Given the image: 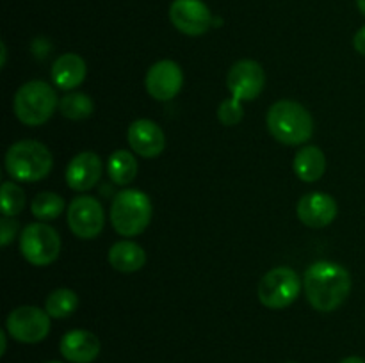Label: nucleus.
I'll return each instance as SVG.
<instances>
[{
	"label": "nucleus",
	"mask_w": 365,
	"mask_h": 363,
	"mask_svg": "<svg viewBox=\"0 0 365 363\" xmlns=\"http://www.w3.org/2000/svg\"><path fill=\"white\" fill-rule=\"evenodd\" d=\"M303 288L317 312H334L351 292V274L335 262H316L305 270Z\"/></svg>",
	"instance_id": "1"
},
{
	"label": "nucleus",
	"mask_w": 365,
	"mask_h": 363,
	"mask_svg": "<svg viewBox=\"0 0 365 363\" xmlns=\"http://www.w3.org/2000/svg\"><path fill=\"white\" fill-rule=\"evenodd\" d=\"M266 125L278 142L287 146L305 144L314 134V120L309 110L292 100H280L267 110Z\"/></svg>",
	"instance_id": "2"
},
{
	"label": "nucleus",
	"mask_w": 365,
	"mask_h": 363,
	"mask_svg": "<svg viewBox=\"0 0 365 363\" xmlns=\"http://www.w3.org/2000/svg\"><path fill=\"white\" fill-rule=\"evenodd\" d=\"M152 201L138 189H125L110 203V224L123 237H135L148 228L152 221Z\"/></svg>",
	"instance_id": "3"
},
{
	"label": "nucleus",
	"mask_w": 365,
	"mask_h": 363,
	"mask_svg": "<svg viewBox=\"0 0 365 363\" xmlns=\"http://www.w3.org/2000/svg\"><path fill=\"white\" fill-rule=\"evenodd\" d=\"M53 157L43 142L24 139L9 146L6 153V169L16 182H39L50 173Z\"/></svg>",
	"instance_id": "4"
},
{
	"label": "nucleus",
	"mask_w": 365,
	"mask_h": 363,
	"mask_svg": "<svg viewBox=\"0 0 365 363\" xmlns=\"http://www.w3.org/2000/svg\"><path fill=\"white\" fill-rule=\"evenodd\" d=\"M57 95L50 84L43 80L25 82L14 95L13 109L18 120L27 127H39L46 123L56 112Z\"/></svg>",
	"instance_id": "5"
},
{
	"label": "nucleus",
	"mask_w": 365,
	"mask_h": 363,
	"mask_svg": "<svg viewBox=\"0 0 365 363\" xmlns=\"http://www.w3.org/2000/svg\"><path fill=\"white\" fill-rule=\"evenodd\" d=\"M299 290H302V281L298 273L291 267L280 265L264 274L257 294L266 308L282 310L291 306L298 299Z\"/></svg>",
	"instance_id": "6"
},
{
	"label": "nucleus",
	"mask_w": 365,
	"mask_h": 363,
	"mask_svg": "<svg viewBox=\"0 0 365 363\" xmlns=\"http://www.w3.org/2000/svg\"><path fill=\"white\" fill-rule=\"evenodd\" d=\"M20 251L29 263L50 265L61 253V237L50 224L31 223L20 235Z\"/></svg>",
	"instance_id": "7"
},
{
	"label": "nucleus",
	"mask_w": 365,
	"mask_h": 363,
	"mask_svg": "<svg viewBox=\"0 0 365 363\" xmlns=\"http://www.w3.org/2000/svg\"><path fill=\"white\" fill-rule=\"evenodd\" d=\"M6 331L21 344H39L50 333V315L38 306H18L7 315Z\"/></svg>",
	"instance_id": "8"
},
{
	"label": "nucleus",
	"mask_w": 365,
	"mask_h": 363,
	"mask_svg": "<svg viewBox=\"0 0 365 363\" xmlns=\"http://www.w3.org/2000/svg\"><path fill=\"white\" fill-rule=\"evenodd\" d=\"M106 216L100 201L93 196H77L68 206V226L71 233L84 241L98 237L103 230Z\"/></svg>",
	"instance_id": "9"
},
{
	"label": "nucleus",
	"mask_w": 365,
	"mask_h": 363,
	"mask_svg": "<svg viewBox=\"0 0 365 363\" xmlns=\"http://www.w3.org/2000/svg\"><path fill=\"white\" fill-rule=\"evenodd\" d=\"M266 84V73L257 60L242 59L230 68L227 77V88L232 98L239 102H252L262 93Z\"/></svg>",
	"instance_id": "10"
},
{
	"label": "nucleus",
	"mask_w": 365,
	"mask_h": 363,
	"mask_svg": "<svg viewBox=\"0 0 365 363\" xmlns=\"http://www.w3.org/2000/svg\"><path fill=\"white\" fill-rule=\"evenodd\" d=\"M170 20L185 36H202L212 27L214 18L203 0H173Z\"/></svg>",
	"instance_id": "11"
},
{
	"label": "nucleus",
	"mask_w": 365,
	"mask_h": 363,
	"mask_svg": "<svg viewBox=\"0 0 365 363\" xmlns=\"http://www.w3.org/2000/svg\"><path fill=\"white\" fill-rule=\"evenodd\" d=\"M146 91L159 102L173 100L184 85V73L175 60L164 59L152 64L146 73Z\"/></svg>",
	"instance_id": "12"
},
{
	"label": "nucleus",
	"mask_w": 365,
	"mask_h": 363,
	"mask_svg": "<svg viewBox=\"0 0 365 363\" xmlns=\"http://www.w3.org/2000/svg\"><path fill=\"white\" fill-rule=\"evenodd\" d=\"M127 139L130 148L143 159H155L166 148V137L164 132L155 121L152 120H135L128 127Z\"/></svg>",
	"instance_id": "13"
},
{
	"label": "nucleus",
	"mask_w": 365,
	"mask_h": 363,
	"mask_svg": "<svg viewBox=\"0 0 365 363\" xmlns=\"http://www.w3.org/2000/svg\"><path fill=\"white\" fill-rule=\"evenodd\" d=\"M299 221L309 228H324L337 217V201L327 192H309L296 206Z\"/></svg>",
	"instance_id": "14"
},
{
	"label": "nucleus",
	"mask_w": 365,
	"mask_h": 363,
	"mask_svg": "<svg viewBox=\"0 0 365 363\" xmlns=\"http://www.w3.org/2000/svg\"><path fill=\"white\" fill-rule=\"evenodd\" d=\"M102 169V159L95 152L77 153L66 167L68 187L77 192L89 191L100 182Z\"/></svg>",
	"instance_id": "15"
},
{
	"label": "nucleus",
	"mask_w": 365,
	"mask_h": 363,
	"mask_svg": "<svg viewBox=\"0 0 365 363\" xmlns=\"http://www.w3.org/2000/svg\"><path fill=\"white\" fill-rule=\"evenodd\" d=\"M100 338L88 330H71L61 338L59 351L70 363H91L100 354Z\"/></svg>",
	"instance_id": "16"
},
{
	"label": "nucleus",
	"mask_w": 365,
	"mask_h": 363,
	"mask_svg": "<svg viewBox=\"0 0 365 363\" xmlns=\"http://www.w3.org/2000/svg\"><path fill=\"white\" fill-rule=\"evenodd\" d=\"M88 75L86 60L78 53H63L52 64V80L63 91L78 88Z\"/></svg>",
	"instance_id": "17"
},
{
	"label": "nucleus",
	"mask_w": 365,
	"mask_h": 363,
	"mask_svg": "<svg viewBox=\"0 0 365 363\" xmlns=\"http://www.w3.org/2000/svg\"><path fill=\"white\" fill-rule=\"evenodd\" d=\"M109 263L120 273H135L146 263V253L132 241H120L110 246Z\"/></svg>",
	"instance_id": "18"
},
{
	"label": "nucleus",
	"mask_w": 365,
	"mask_h": 363,
	"mask_svg": "<svg viewBox=\"0 0 365 363\" xmlns=\"http://www.w3.org/2000/svg\"><path fill=\"white\" fill-rule=\"evenodd\" d=\"M292 167L299 180L307 182V184L317 182L327 171V157H324L323 149L317 146H305L296 153Z\"/></svg>",
	"instance_id": "19"
},
{
	"label": "nucleus",
	"mask_w": 365,
	"mask_h": 363,
	"mask_svg": "<svg viewBox=\"0 0 365 363\" xmlns=\"http://www.w3.org/2000/svg\"><path fill=\"white\" fill-rule=\"evenodd\" d=\"M110 180L116 185H128L138 174V160L128 149H116L107 162Z\"/></svg>",
	"instance_id": "20"
},
{
	"label": "nucleus",
	"mask_w": 365,
	"mask_h": 363,
	"mask_svg": "<svg viewBox=\"0 0 365 363\" xmlns=\"http://www.w3.org/2000/svg\"><path fill=\"white\" fill-rule=\"evenodd\" d=\"M78 306V298L70 288H57L48 294L45 301V310L52 319H66L75 313Z\"/></svg>",
	"instance_id": "21"
},
{
	"label": "nucleus",
	"mask_w": 365,
	"mask_h": 363,
	"mask_svg": "<svg viewBox=\"0 0 365 363\" xmlns=\"http://www.w3.org/2000/svg\"><path fill=\"white\" fill-rule=\"evenodd\" d=\"M59 110L68 120L81 121L91 116L95 110V103L84 93H68L59 100Z\"/></svg>",
	"instance_id": "22"
},
{
	"label": "nucleus",
	"mask_w": 365,
	"mask_h": 363,
	"mask_svg": "<svg viewBox=\"0 0 365 363\" xmlns=\"http://www.w3.org/2000/svg\"><path fill=\"white\" fill-rule=\"evenodd\" d=\"M64 210V199L56 192H39L31 203L32 216L41 221H52Z\"/></svg>",
	"instance_id": "23"
},
{
	"label": "nucleus",
	"mask_w": 365,
	"mask_h": 363,
	"mask_svg": "<svg viewBox=\"0 0 365 363\" xmlns=\"http://www.w3.org/2000/svg\"><path fill=\"white\" fill-rule=\"evenodd\" d=\"M2 216L14 217L25 209V192L14 182L2 184Z\"/></svg>",
	"instance_id": "24"
},
{
	"label": "nucleus",
	"mask_w": 365,
	"mask_h": 363,
	"mask_svg": "<svg viewBox=\"0 0 365 363\" xmlns=\"http://www.w3.org/2000/svg\"><path fill=\"white\" fill-rule=\"evenodd\" d=\"M241 103L242 102H239V100L235 98L223 100L220 109H217V117H220L221 123L227 125V127H234V125H237L239 121L242 120V116H245Z\"/></svg>",
	"instance_id": "25"
},
{
	"label": "nucleus",
	"mask_w": 365,
	"mask_h": 363,
	"mask_svg": "<svg viewBox=\"0 0 365 363\" xmlns=\"http://www.w3.org/2000/svg\"><path fill=\"white\" fill-rule=\"evenodd\" d=\"M16 231H18L16 219H14V217L2 216V219H0V244H2L4 248L9 246L11 242L14 241Z\"/></svg>",
	"instance_id": "26"
},
{
	"label": "nucleus",
	"mask_w": 365,
	"mask_h": 363,
	"mask_svg": "<svg viewBox=\"0 0 365 363\" xmlns=\"http://www.w3.org/2000/svg\"><path fill=\"white\" fill-rule=\"evenodd\" d=\"M353 46H355V50L360 56H365V25L353 36Z\"/></svg>",
	"instance_id": "27"
},
{
	"label": "nucleus",
	"mask_w": 365,
	"mask_h": 363,
	"mask_svg": "<svg viewBox=\"0 0 365 363\" xmlns=\"http://www.w3.org/2000/svg\"><path fill=\"white\" fill-rule=\"evenodd\" d=\"M0 342H2V349H0V354H6V349H7V333L6 331H0Z\"/></svg>",
	"instance_id": "28"
},
{
	"label": "nucleus",
	"mask_w": 365,
	"mask_h": 363,
	"mask_svg": "<svg viewBox=\"0 0 365 363\" xmlns=\"http://www.w3.org/2000/svg\"><path fill=\"white\" fill-rule=\"evenodd\" d=\"M339 363H365V359L360 358V356H348V358L341 359Z\"/></svg>",
	"instance_id": "29"
},
{
	"label": "nucleus",
	"mask_w": 365,
	"mask_h": 363,
	"mask_svg": "<svg viewBox=\"0 0 365 363\" xmlns=\"http://www.w3.org/2000/svg\"><path fill=\"white\" fill-rule=\"evenodd\" d=\"M0 48H2V66H6V57H7V52H6V43H0Z\"/></svg>",
	"instance_id": "30"
},
{
	"label": "nucleus",
	"mask_w": 365,
	"mask_h": 363,
	"mask_svg": "<svg viewBox=\"0 0 365 363\" xmlns=\"http://www.w3.org/2000/svg\"><path fill=\"white\" fill-rule=\"evenodd\" d=\"M356 6H359L360 13H362L365 16V0H356Z\"/></svg>",
	"instance_id": "31"
},
{
	"label": "nucleus",
	"mask_w": 365,
	"mask_h": 363,
	"mask_svg": "<svg viewBox=\"0 0 365 363\" xmlns=\"http://www.w3.org/2000/svg\"><path fill=\"white\" fill-rule=\"evenodd\" d=\"M46 363H63V362H56V359H53V362H46Z\"/></svg>",
	"instance_id": "32"
}]
</instances>
